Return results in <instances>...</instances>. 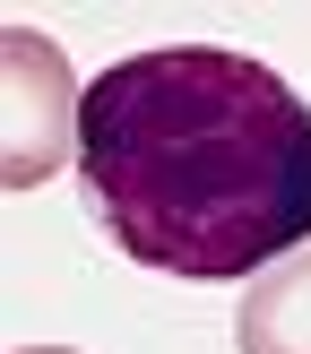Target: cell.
I'll list each match as a JSON object with an SVG mask.
<instances>
[{"label":"cell","mask_w":311,"mask_h":354,"mask_svg":"<svg viewBox=\"0 0 311 354\" xmlns=\"http://www.w3.org/2000/svg\"><path fill=\"white\" fill-rule=\"evenodd\" d=\"M78 182L138 268L225 286L311 242V104L225 44L130 52L86 86Z\"/></svg>","instance_id":"6da1fadb"},{"label":"cell","mask_w":311,"mask_h":354,"mask_svg":"<svg viewBox=\"0 0 311 354\" xmlns=\"http://www.w3.org/2000/svg\"><path fill=\"white\" fill-rule=\"evenodd\" d=\"M86 86L69 78V52L35 26L0 35V182L35 190L69 165V138H78Z\"/></svg>","instance_id":"7a4b0ae2"},{"label":"cell","mask_w":311,"mask_h":354,"mask_svg":"<svg viewBox=\"0 0 311 354\" xmlns=\"http://www.w3.org/2000/svg\"><path fill=\"white\" fill-rule=\"evenodd\" d=\"M234 346L242 354H311V251L251 277V294L234 311Z\"/></svg>","instance_id":"3957f363"},{"label":"cell","mask_w":311,"mask_h":354,"mask_svg":"<svg viewBox=\"0 0 311 354\" xmlns=\"http://www.w3.org/2000/svg\"><path fill=\"white\" fill-rule=\"evenodd\" d=\"M17 354H78V346H17Z\"/></svg>","instance_id":"277c9868"}]
</instances>
